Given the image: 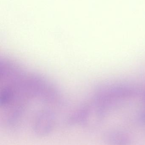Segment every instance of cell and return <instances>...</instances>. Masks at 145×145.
I'll return each mask as SVG.
<instances>
[{"instance_id":"1","label":"cell","mask_w":145,"mask_h":145,"mask_svg":"<svg viewBox=\"0 0 145 145\" xmlns=\"http://www.w3.org/2000/svg\"><path fill=\"white\" fill-rule=\"evenodd\" d=\"M55 123L54 113L49 109L42 110L35 118L33 125L34 131L38 136H47L52 132Z\"/></svg>"},{"instance_id":"2","label":"cell","mask_w":145,"mask_h":145,"mask_svg":"<svg viewBox=\"0 0 145 145\" xmlns=\"http://www.w3.org/2000/svg\"><path fill=\"white\" fill-rule=\"evenodd\" d=\"M103 139L107 145H131L132 143L129 134L122 130L107 131L104 134Z\"/></svg>"}]
</instances>
